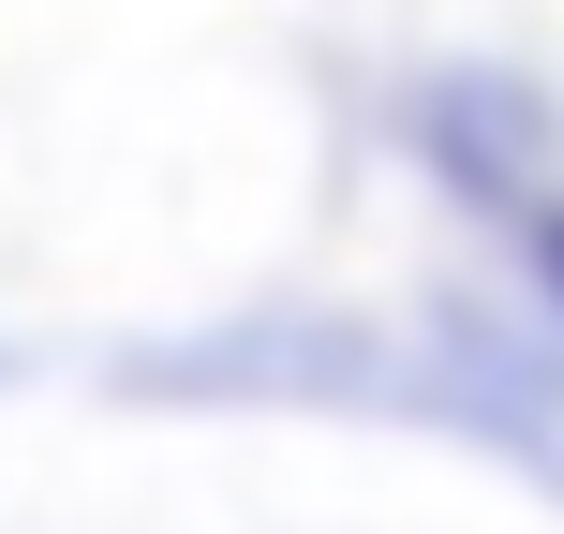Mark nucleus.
Segmentation results:
<instances>
[{"label": "nucleus", "mask_w": 564, "mask_h": 534, "mask_svg": "<svg viewBox=\"0 0 564 534\" xmlns=\"http://www.w3.org/2000/svg\"><path fill=\"white\" fill-rule=\"evenodd\" d=\"M550 282H564V224H550Z\"/></svg>", "instance_id": "nucleus-1"}]
</instances>
